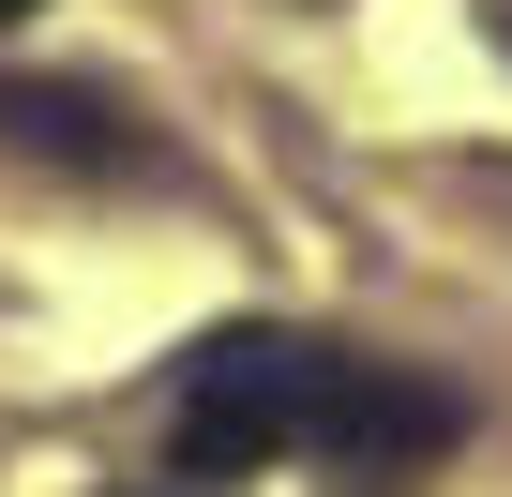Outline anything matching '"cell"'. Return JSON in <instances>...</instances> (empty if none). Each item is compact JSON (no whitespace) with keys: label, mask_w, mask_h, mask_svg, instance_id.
I'll use <instances>...</instances> for the list:
<instances>
[{"label":"cell","mask_w":512,"mask_h":497,"mask_svg":"<svg viewBox=\"0 0 512 497\" xmlns=\"http://www.w3.org/2000/svg\"><path fill=\"white\" fill-rule=\"evenodd\" d=\"M317 362H332V347H302V332H211V347L181 362V392H166V452H181V482H241V467L302 452Z\"/></svg>","instance_id":"6da1fadb"},{"label":"cell","mask_w":512,"mask_h":497,"mask_svg":"<svg viewBox=\"0 0 512 497\" xmlns=\"http://www.w3.org/2000/svg\"><path fill=\"white\" fill-rule=\"evenodd\" d=\"M452 437V392H422V377H392V362H317V407H302V452H332V467H407V452H437Z\"/></svg>","instance_id":"7a4b0ae2"},{"label":"cell","mask_w":512,"mask_h":497,"mask_svg":"<svg viewBox=\"0 0 512 497\" xmlns=\"http://www.w3.org/2000/svg\"><path fill=\"white\" fill-rule=\"evenodd\" d=\"M0 136H31L61 166H151V136L106 106V91H46V76H0Z\"/></svg>","instance_id":"3957f363"},{"label":"cell","mask_w":512,"mask_h":497,"mask_svg":"<svg viewBox=\"0 0 512 497\" xmlns=\"http://www.w3.org/2000/svg\"><path fill=\"white\" fill-rule=\"evenodd\" d=\"M16 16H31V0H0V31H16Z\"/></svg>","instance_id":"277c9868"}]
</instances>
